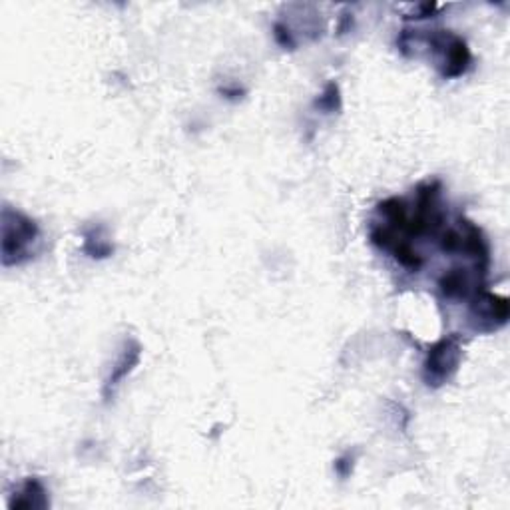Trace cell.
<instances>
[{"mask_svg":"<svg viewBox=\"0 0 510 510\" xmlns=\"http://www.w3.org/2000/svg\"><path fill=\"white\" fill-rule=\"evenodd\" d=\"M38 238V225L21 211L2 210V263L6 267L21 265L31 257V245Z\"/></svg>","mask_w":510,"mask_h":510,"instance_id":"1","label":"cell"},{"mask_svg":"<svg viewBox=\"0 0 510 510\" xmlns=\"http://www.w3.org/2000/svg\"><path fill=\"white\" fill-rule=\"evenodd\" d=\"M460 357H462V345L457 335H449L445 339L437 341L427 353L423 377L427 385L440 387L457 373Z\"/></svg>","mask_w":510,"mask_h":510,"instance_id":"2","label":"cell"},{"mask_svg":"<svg viewBox=\"0 0 510 510\" xmlns=\"http://www.w3.org/2000/svg\"><path fill=\"white\" fill-rule=\"evenodd\" d=\"M425 38L429 41L432 48L442 52V70H440L442 78H459L467 72L470 64V51L460 36L437 31Z\"/></svg>","mask_w":510,"mask_h":510,"instance_id":"3","label":"cell"},{"mask_svg":"<svg viewBox=\"0 0 510 510\" xmlns=\"http://www.w3.org/2000/svg\"><path fill=\"white\" fill-rule=\"evenodd\" d=\"M140 357H142V345L138 343L136 339H128L124 343V347H122V353L118 361H116V365L112 367L110 375L106 377L104 381V387H102V397L104 400L108 403V400L116 395V391L118 387L122 385V381L126 379L128 375H130L132 371L138 367V363H140Z\"/></svg>","mask_w":510,"mask_h":510,"instance_id":"4","label":"cell"},{"mask_svg":"<svg viewBox=\"0 0 510 510\" xmlns=\"http://www.w3.org/2000/svg\"><path fill=\"white\" fill-rule=\"evenodd\" d=\"M509 301L490 291H480L472 301V313L482 321H492L494 327L504 325L509 319Z\"/></svg>","mask_w":510,"mask_h":510,"instance_id":"5","label":"cell"},{"mask_svg":"<svg viewBox=\"0 0 510 510\" xmlns=\"http://www.w3.org/2000/svg\"><path fill=\"white\" fill-rule=\"evenodd\" d=\"M48 492L38 479H28L22 489L9 500L11 510H44L48 509Z\"/></svg>","mask_w":510,"mask_h":510,"instance_id":"6","label":"cell"},{"mask_svg":"<svg viewBox=\"0 0 510 510\" xmlns=\"http://www.w3.org/2000/svg\"><path fill=\"white\" fill-rule=\"evenodd\" d=\"M440 293L449 299H460L467 297L470 291V280L469 273L460 267H452V270L445 271L439 280Z\"/></svg>","mask_w":510,"mask_h":510,"instance_id":"7","label":"cell"},{"mask_svg":"<svg viewBox=\"0 0 510 510\" xmlns=\"http://www.w3.org/2000/svg\"><path fill=\"white\" fill-rule=\"evenodd\" d=\"M379 211L389 220V223H393L395 228L399 230H405L407 225V208H405V201L399 200V198H389V200L381 201L379 203Z\"/></svg>","mask_w":510,"mask_h":510,"instance_id":"8","label":"cell"},{"mask_svg":"<svg viewBox=\"0 0 510 510\" xmlns=\"http://www.w3.org/2000/svg\"><path fill=\"white\" fill-rule=\"evenodd\" d=\"M315 108H319L325 114H335L341 110V90L335 82H329L321 96L315 100Z\"/></svg>","mask_w":510,"mask_h":510,"instance_id":"9","label":"cell"},{"mask_svg":"<svg viewBox=\"0 0 510 510\" xmlns=\"http://www.w3.org/2000/svg\"><path fill=\"white\" fill-rule=\"evenodd\" d=\"M393 251H395V260L399 261L400 265H405V267L415 271L423 267V257L410 248L409 241H397V243H393Z\"/></svg>","mask_w":510,"mask_h":510,"instance_id":"10","label":"cell"},{"mask_svg":"<svg viewBox=\"0 0 510 510\" xmlns=\"http://www.w3.org/2000/svg\"><path fill=\"white\" fill-rule=\"evenodd\" d=\"M84 251H86L90 257H94V260H104V257H110L114 248H112L106 240H100L98 235L88 233V235H86V243H84Z\"/></svg>","mask_w":510,"mask_h":510,"instance_id":"11","label":"cell"},{"mask_svg":"<svg viewBox=\"0 0 510 510\" xmlns=\"http://www.w3.org/2000/svg\"><path fill=\"white\" fill-rule=\"evenodd\" d=\"M273 38H275V42L280 44L281 48H285V51H295V46H297V42L293 38V32H291L285 24H281V22H277V24L273 26Z\"/></svg>","mask_w":510,"mask_h":510,"instance_id":"12","label":"cell"},{"mask_svg":"<svg viewBox=\"0 0 510 510\" xmlns=\"http://www.w3.org/2000/svg\"><path fill=\"white\" fill-rule=\"evenodd\" d=\"M460 248H462V235L459 230H449L442 233L440 250L447 253H455V251H460Z\"/></svg>","mask_w":510,"mask_h":510,"instance_id":"13","label":"cell"},{"mask_svg":"<svg viewBox=\"0 0 510 510\" xmlns=\"http://www.w3.org/2000/svg\"><path fill=\"white\" fill-rule=\"evenodd\" d=\"M353 464H355V455L347 452V455H343V457L335 460L333 467H335V472L339 474L341 479H347L351 472H353Z\"/></svg>","mask_w":510,"mask_h":510,"instance_id":"14","label":"cell"},{"mask_svg":"<svg viewBox=\"0 0 510 510\" xmlns=\"http://www.w3.org/2000/svg\"><path fill=\"white\" fill-rule=\"evenodd\" d=\"M220 94H223L225 98H231V100H235V98H241V94H243V90H240V88H220Z\"/></svg>","mask_w":510,"mask_h":510,"instance_id":"15","label":"cell"}]
</instances>
